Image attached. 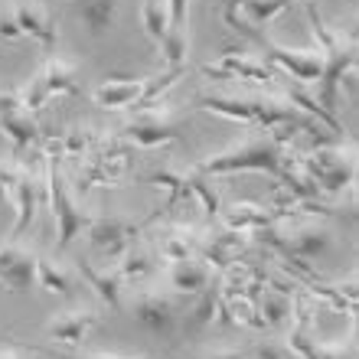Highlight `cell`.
Returning a JSON list of instances; mask_svg holds the SVG:
<instances>
[{
  "instance_id": "obj_8",
  "label": "cell",
  "mask_w": 359,
  "mask_h": 359,
  "mask_svg": "<svg viewBox=\"0 0 359 359\" xmlns=\"http://www.w3.org/2000/svg\"><path fill=\"white\" fill-rule=\"evenodd\" d=\"M43 189H46V177L33 170H23L20 167L17 180H13V189H10V206L17 212V222L10 229V238H20L33 226L36 219V209L43 206Z\"/></svg>"
},
{
  "instance_id": "obj_19",
  "label": "cell",
  "mask_w": 359,
  "mask_h": 359,
  "mask_svg": "<svg viewBox=\"0 0 359 359\" xmlns=\"http://www.w3.org/2000/svg\"><path fill=\"white\" fill-rule=\"evenodd\" d=\"M167 281L177 294H187V297H196L199 291H206L209 281H212V268L203 262V258H187V262H173L170 271H167Z\"/></svg>"
},
{
  "instance_id": "obj_21",
  "label": "cell",
  "mask_w": 359,
  "mask_h": 359,
  "mask_svg": "<svg viewBox=\"0 0 359 359\" xmlns=\"http://www.w3.org/2000/svg\"><path fill=\"white\" fill-rule=\"evenodd\" d=\"M199 301L196 307L180 320V333L183 330H203V327H212L219 317V301H222V291H219V284H209L206 291H199L196 294Z\"/></svg>"
},
{
  "instance_id": "obj_38",
  "label": "cell",
  "mask_w": 359,
  "mask_h": 359,
  "mask_svg": "<svg viewBox=\"0 0 359 359\" xmlns=\"http://www.w3.org/2000/svg\"><path fill=\"white\" fill-rule=\"evenodd\" d=\"M304 4H317V0H304Z\"/></svg>"
},
{
  "instance_id": "obj_3",
  "label": "cell",
  "mask_w": 359,
  "mask_h": 359,
  "mask_svg": "<svg viewBox=\"0 0 359 359\" xmlns=\"http://www.w3.org/2000/svg\"><path fill=\"white\" fill-rule=\"evenodd\" d=\"M76 92H79L76 66H72L69 59L53 56L36 76L29 79L27 88L20 95H23V108H27V111H43L53 98H59V95H76Z\"/></svg>"
},
{
  "instance_id": "obj_23",
  "label": "cell",
  "mask_w": 359,
  "mask_h": 359,
  "mask_svg": "<svg viewBox=\"0 0 359 359\" xmlns=\"http://www.w3.org/2000/svg\"><path fill=\"white\" fill-rule=\"evenodd\" d=\"M36 284L46 294H59V297L72 294V274L56 258H36Z\"/></svg>"
},
{
  "instance_id": "obj_37",
  "label": "cell",
  "mask_w": 359,
  "mask_h": 359,
  "mask_svg": "<svg viewBox=\"0 0 359 359\" xmlns=\"http://www.w3.org/2000/svg\"><path fill=\"white\" fill-rule=\"evenodd\" d=\"M0 359H17V356L13 353H0Z\"/></svg>"
},
{
  "instance_id": "obj_34",
  "label": "cell",
  "mask_w": 359,
  "mask_h": 359,
  "mask_svg": "<svg viewBox=\"0 0 359 359\" xmlns=\"http://www.w3.org/2000/svg\"><path fill=\"white\" fill-rule=\"evenodd\" d=\"M20 108H23V95L13 92V88H0V118L20 111Z\"/></svg>"
},
{
  "instance_id": "obj_17",
  "label": "cell",
  "mask_w": 359,
  "mask_h": 359,
  "mask_svg": "<svg viewBox=\"0 0 359 359\" xmlns=\"http://www.w3.org/2000/svg\"><path fill=\"white\" fill-rule=\"evenodd\" d=\"M66 7L88 29V36H104L114 27V20H118L121 0H66Z\"/></svg>"
},
{
  "instance_id": "obj_35",
  "label": "cell",
  "mask_w": 359,
  "mask_h": 359,
  "mask_svg": "<svg viewBox=\"0 0 359 359\" xmlns=\"http://www.w3.org/2000/svg\"><path fill=\"white\" fill-rule=\"evenodd\" d=\"M245 7V0H222V13H238Z\"/></svg>"
},
{
  "instance_id": "obj_26",
  "label": "cell",
  "mask_w": 359,
  "mask_h": 359,
  "mask_svg": "<svg viewBox=\"0 0 359 359\" xmlns=\"http://www.w3.org/2000/svg\"><path fill=\"white\" fill-rule=\"evenodd\" d=\"M291 4L294 0H245V7L238 10V17L245 20L248 27H268V23L281 17Z\"/></svg>"
},
{
  "instance_id": "obj_36",
  "label": "cell",
  "mask_w": 359,
  "mask_h": 359,
  "mask_svg": "<svg viewBox=\"0 0 359 359\" xmlns=\"http://www.w3.org/2000/svg\"><path fill=\"white\" fill-rule=\"evenodd\" d=\"M203 359H248L242 353H212V356H203Z\"/></svg>"
},
{
  "instance_id": "obj_6",
  "label": "cell",
  "mask_w": 359,
  "mask_h": 359,
  "mask_svg": "<svg viewBox=\"0 0 359 359\" xmlns=\"http://www.w3.org/2000/svg\"><path fill=\"white\" fill-rule=\"evenodd\" d=\"M199 72L209 79H219V82H255V86H265V88L281 76L271 62H262V59L236 53V49H226L212 66H203Z\"/></svg>"
},
{
  "instance_id": "obj_12",
  "label": "cell",
  "mask_w": 359,
  "mask_h": 359,
  "mask_svg": "<svg viewBox=\"0 0 359 359\" xmlns=\"http://www.w3.org/2000/svg\"><path fill=\"white\" fill-rule=\"evenodd\" d=\"M114 137L121 144H137V147H163V144L180 141V128H173L170 121H163L161 114H154L144 108V111L137 114V118H131Z\"/></svg>"
},
{
  "instance_id": "obj_7",
  "label": "cell",
  "mask_w": 359,
  "mask_h": 359,
  "mask_svg": "<svg viewBox=\"0 0 359 359\" xmlns=\"http://www.w3.org/2000/svg\"><path fill=\"white\" fill-rule=\"evenodd\" d=\"M131 311H134V320L141 323L147 333L161 337V340L177 337L180 333V320H183V313H180V307L167 297V294H157V291L137 294L134 304H131Z\"/></svg>"
},
{
  "instance_id": "obj_28",
  "label": "cell",
  "mask_w": 359,
  "mask_h": 359,
  "mask_svg": "<svg viewBox=\"0 0 359 359\" xmlns=\"http://www.w3.org/2000/svg\"><path fill=\"white\" fill-rule=\"evenodd\" d=\"M189 189H193V199L206 209V216L209 219H219V212H222V199H219V193L212 189L209 177H203V173H196V170H189Z\"/></svg>"
},
{
  "instance_id": "obj_16",
  "label": "cell",
  "mask_w": 359,
  "mask_h": 359,
  "mask_svg": "<svg viewBox=\"0 0 359 359\" xmlns=\"http://www.w3.org/2000/svg\"><path fill=\"white\" fill-rule=\"evenodd\" d=\"M79 274L86 278V284L95 291V297L102 304H108V311H118L124 301V278L118 274V268H95L88 258H79Z\"/></svg>"
},
{
  "instance_id": "obj_18",
  "label": "cell",
  "mask_w": 359,
  "mask_h": 359,
  "mask_svg": "<svg viewBox=\"0 0 359 359\" xmlns=\"http://www.w3.org/2000/svg\"><path fill=\"white\" fill-rule=\"evenodd\" d=\"M13 20H17V27H20L23 36H33L46 49L56 46V39H59L56 23L49 20V13L39 7L36 0H23V4H17V7H13Z\"/></svg>"
},
{
  "instance_id": "obj_5",
  "label": "cell",
  "mask_w": 359,
  "mask_h": 359,
  "mask_svg": "<svg viewBox=\"0 0 359 359\" xmlns=\"http://www.w3.org/2000/svg\"><path fill=\"white\" fill-rule=\"evenodd\" d=\"M151 222L154 219L131 222V219H121V216H92L86 236H88L92 252L104 255L108 262H118V258H121L124 252L137 242V232H141L144 226H151Z\"/></svg>"
},
{
  "instance_id": "obj_33",
  "label": "cell",
  "mask_w": 359,
  "mask_h": 359,
  "mask_svg": "<svg viewBox=\"0 0 359 359\" xmlns=\"http://www.w3.org/2000/svg\"><path fill=\"white\" fill-rule=\"evenodd\" d=\"M189 4H193V0H167L170 27H183V23H189Z\"/></svg>"
},
{
  "instance_id": "obj_2",
  "label": "cell",
  "mask_w": 359,
  "mask_h": 359,
  "mask_svg": "<svg viewBox=\"0 0 359 359\" xmlns=\"http://www.w3.org/2000/svg\"><path fill=\"white\" fill-rule=\"evenodd\" d=\"M43 177H46L49 209H53V222H56V232H59V252H66L88 229L92 216H88L86 209L76 203V196L69 193L62 167H59V157H46V173H43Z\"/></svg>"
},
{
  "instance_id": "obj_29",
  "label": "cell",
  "mask_w": 359,
  "mask_h": 359,
  "mask_svg": "<svg viewBox=\"0 0 359 359\" xmlns=\"http://www.w3.org/2000/svg\"><path fill=\"white\" fill-rule=\"evenodd\" d=\"M255 359H301L294 353L291 343H281V340H265L255 346Z\"/></svg>"
},
{
  "instance_id": "obj_4",
  "label": "cell",
  "mask_w": 359,
  "mask_h": 359,
  "mask_svg": "<svg viewBox=\"0 0 359 359\" xmlns=\"http://www.w3.org/2000/svg\"><path fill=\"white\" fill-rule=\"evenodd\" d=\"M252 39L265 49L268 62H271L281 76H291L297 86H317L320 69H323V53L317 46L313 49H287V46H281V43H274L271 36H265V33H255Z\"/></svg>"
},
{
  "instance_id": "obj_27",
  "label": "cell",
  "mask_w": 359,
  "mask_h": 359,
  "mask_svg": "<svg viewBox=\"0 0 359 359\" xmlns=\"http://www.w3.org/2000/svg\"><path fill=\"white\" fill-rule=\"evenodd\" d=\"M258 311H262L258 323H268V327H281V323L291 320L294 301L287 297V294H281V291H265V294H262V304H258Z\"/></svg>"
},
{
  "instance_id": "obj_11",
  "label": "cell",
  "mask_w": 359,
  "mask_h": 359,
  "mask_svg": "<svg viewBox=\"0 0 359 359\" xmlns=\"http://www.w3.org/2000/svg\"><path fill=\"white\" fill-rule=\"evenodd\" d=\"M98 323H102V313L95 311V307H76V311H62V313H56V317L46 323V340L79 350V346L88 340V333H92Z\"/></svg>"
},
{
  "instance_id": "obj_15",
  "label": "cell",
  "mask_w": 359,
  "mask_h": 359,
  "mask_svg": "<svg viewBox=\"0 0 359 359\" xmlns=\"http://www.w3.org/2000/svg\"><path fill=\"white\" fill-rule=\"evenodd\" d=\"M144 88H147V79H104L102 86L92 92V102L104 111H121V108H134L141 102Z\"/></svg>"
},
{
  "instance_id": "obj_13",
  "label": "cell",
  "mask_w": 359,
  "mask_h": 359,
  "mask_svg": "<svg viewBox=\"0 0 359 359\" xmlns=\"http://www.w3.org/2000/svg\"><path fill=\"white\" fill-rule=\"evenodd\" d=\"M0 284L10 294H29L36 284V255L20 245H0Z\"/></svg>"
},
{
  "instance_id": "obj_24",
  "label": "cell",
  "mask_w": 359,
  "mask_h": 359,
  "mask_svg": "<svg viewBox=\"0 0 359 359\" xmlns=\"http://www.w3.org/2000/svg\"><path fill=\"white\" fill-rule=\"evenodd\" d=\"M163 53V69H187L189 62V23L183 27H170L161 43Z\"/></svg>"
},
{
  "instance_id": "obj_1",
  "label": "cell",
  "mask_w": 359,
  "mask_h": 359,
  "mask_svg": "<svg viewBox=\"0 0 359 359\" xmlns=\"http://www.w3.org/2000/svg\"><path fill=\"white\" fill-rule=\"evenodd\" d=\"M193 170L203 173V177H229V173H268V177H284L287 170V147L278 144L268 134V137H258V141H245L236 144L222 154H209L206 161L193 163Z\"/></svg>"
},
{
  "instance_id": "obj_22",
  "label": "cell",
  "mask_w": 359,
  "mask_h": 359,
  "mask_svg": "<svg viewBox=\"0 0 359 359\" xmlns=\"http://www.w3.org/2000/svg\"><path fill=\"white\" fill-rule=\"evenodd\" d=\"M154 271H157V255H154V252H147V248H141L137 242H134V245L128 248L121 258H118V274L124 278V284L147 281Z\"/></svg>"
},
{
  "instance_id": "obj_10",
  "label": "cell",
  "mask_w": 359,
  "mask_h": 359,
  "mask_svg": "<svg viewBox=\"0 0 359 359\" xmlns=\"http://www.w3.org/2000/svg\"><path fill=\"white\" fill-rule=\"evenodd\" d=\"M294 330H291V346L301 359H356V346L353 340L346 346H323L313 340L311 333V311L304 307V301H294Z\"/></svg>"
},
{
  "instance_id": "obj_25",
  "label": "cell",
  "mask_w": 359,
  "mask_h": 359,
  "mask_svg": "<svg viewBox=\"0 0 359 359\" xmlns=\"http://www.w3.org/2000/svg\"><path fill=\"white\" fill-rule=\"evenodd\" d=\"M141 27H144V33L161 46L163 36H167V29H170V10H167V0H144Z\"/></svg>"
},
{
  "instance_id": "obj_20",
  "label": "cell",
  "mask_w": 359,
  "mask_h": 359,
  "mask_svg": "<svg viewBox=\"0 0 359 359\" xmlns=\"http://www.w3.org/2000/svg\"><path fill=\"white\" fill-rule=\"evenodd\" d=\"M0 131L13 144L17 154H23L27 147H33V144L43 137L36 121H33V111H27V108H20V111H13V114H4V118H0Z\"/></svg>"
},
{
  "instance_id": "obj_9",
  "label": "cell",
  "mask_w": 359,
  "mask_h": 359,
  "mask_svg": "<svg viewBox=\"0 0 359 359\" xmlns=\"http://www.w3.org/2000/svg\"><path fill=\"white\" fill-rule=\"evenodd\" d=\"M154 255L161 265H173V262H187V258L199 255V245L206 232L196 226H187V222H177V226H163L154 232Z\"/></svg>"
},
{
  "instance_id": "obj_30",
  "label": "cell",
  "mask_w": 359,
  "mask_h": 359,
  "mask_svg": "<svg viewBox=\"0 0 359 359\" xmlns=\"http://www.w3.org/2000/svg\"><path fill=\"white\" fill-rule=\"evenodd\" d=\"M29 346V343H27ZM29 350H36V353H46L49 359H134V356H114V353H59L53 350V346H29ZM141 359V356H137Z\"/></svg>"
},
{
  "instance_id": "obj_31",
  "label": "cell",
  "mask_w": 359,
  "mask_h": 359,
  "mask_svg": "<svg viewBox=\"0 0 359 359\" xmlns=\"http://www.w3.org/2000/svg\"><path fill=\"white\" fill-rule=\"evenodd\" d=\"M20 173V163L7 161V163H0V203L7 199L10 203V189H13V180H17Z\"/></svg>"
},
{
  "instance_id": "obj_14",
  "label": "cell",
  "mask_w": 359,
  "mask_h": 359,
  "mask_svg": "<svg viewBox=\"0 0 359 359\" xmlns=\"http://www.w3.org/2000/svg\"><path fill=\"white\" fill-rule=\"evenodd\" d=\"M219 219L226 222V229L232 232H245V236H255L262 229L274 226L278 222V209L265 206V203H252V199H242V203H232L219 212Z\"/></svg>"
},
{
  "instance_id": "obj_32",
  "label": "cell",
  "mask_w": 359,
  "mask_h": 359,
  "mask_svg": "<svg viewBox=\"0 0 359 359\" xmlns=\"http://www.w3.org/2000/svg\"><path fill=\"white\" fill-rule=\"evenodd\" d=\"M23 33H20L17 20H13V7H4L0 10V39H20Z\"/></svg>"
}]
</instances>
